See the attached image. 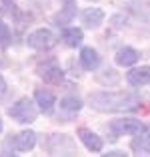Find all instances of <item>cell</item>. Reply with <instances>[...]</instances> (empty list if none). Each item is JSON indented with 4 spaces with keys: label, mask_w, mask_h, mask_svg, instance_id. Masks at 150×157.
Returning <instances> with one entry per match:
<instances>
[{
    "label": "cell",
    "mask_w": 150,
    "mask_h": 157,
    "mask_svg": "<svg viewBox=\"0 0 150 157\" xmlns=\"http://www.w3.org/2000/svg\"><path fill=\"white\" fill-rule=\"evenodd\" d=\"M110 22H112L114 28H122V26H126V18H124V16H112V20H110Z\"/></svg>",
    "instance_id": "21"
},
{
    "label": "cell",
    "mask_w": 150,
    "mask_h": 157,
    "mask_svg": "<svg viewBox=\"0 0 150 157\" xmlns=\"http://www.w3.org/2000/svg\"><path fill=\"white\" fill-rule=\"evenodd\" d=\"M88 2H96V0H88Z\"/></svg>",
    "instance_id": "24"
},
{
    "label": "cell",
    "mask_w": 150,
    "mask_h": 157,
    "mask_svg": "<svg viewBox=\"0 0 150 157\" xmlns=\"http://www.w3.org/2000/svg\"><path fill=\"white\" fill-rule=\"evenodd\" d=\"M104 20V12L100 8H86L82 12V24L88 28H98Z\"/></svg>",
    "instance_id": "12"
},
{
    "label": "cell",
    "mask_w": 150,
    "mask_h": 157,
    "mask_svg": "<svg viewBox=\"0 0 150 157\" xmlns=\"http://www.w3.org/2000/svg\"><path fill=\"white\" fill-rule=\"evenodd\" d=\"M62 40L66 42L68 46H78L82 42V30L76 28V26L64 28V30H62Z\"/></svg>",
    "instance_id": "16"
},
{
    "label": "cell",
    "mask_w": 150,
    "mask_h": 157,
    "mask_svg": "<svg viewBox=\"0 0 150 157\" xmlns=\"http://www.w3.org/2000/svg\"><path fill=\"white\" fill-rule=\"evenodd\" d=\"M8 115L14 121H18V123H32V121H36L38 111H36V107H34V103L30 99L22 97L8 109Z\"/></svg>",
    "instance_id": "2"
},
{
    "label": "cell",
    "mask_w": 150,
    "mask_h": 157,
    "mask_svg": "<svg viewBox=\"0 0 150 157\" xmlns=\"http://www.w3.org/2000/svg\"><path fill=\"white\" fill-rule=\"evenodd\" d=\"M34 145H36V133L34 131H22L14 137L10 135V139L4 141V149L12 147V151H30Z\"/></svg>",
    "instance_id": "6"
},
{
    "label": "cell",
    "mask_w": 150,
    "mask_h": 157,
    "mask_svg": "<svg viewBox=\"0 0 150 157\" xmlns=\"http://www.w3.org/2000/svg\"><path fill=\"white\" fill-rule=\"evenodd\" d=\"M132 12L142 20H150V0H134L130 4Z\"/></svg>",
    "instance_id": "17"
},
{
    "label": "cell",
    "mask_w": 150,
    "mask_h": 157,
    "mask_svg": "<svg viewBox=\"0 0 150 157\" xmlns=\"http://www.w3.org/2000/svg\"><path fill=\"white\" fill-rule=\"evenodd\" d=\"M60 109L66 113H78L82 109V101L76 97H64L62 101H60Z\"/></svg>",
    "instance_id": "18"
},
{
    "label": "cell",
    "mask_w": 150,
    "mask_h": 157,
    "mask_svg": "<svg viewBox=\"0 0 150 157\" xmlns=\"http://www.w3.org/2000/svg\"><path fill=\"white\" fill-rule=\"evenodd\" d=\"M142 129H144L142 121L132 119V117H124V119H114L112 123H110V133L114 135L112 139L122 137V135H138Z\"/></svg>",
    "instance_id": "4"
},
{
    "label": "cell",
    "mask_w": 150,
    "mask_h": 157,
    "mask_svg": "<svg viewBox=\"0 0 150 157\" xmlns=\"http://www.w3.org/2000/svg\"><path fill=\"white\" fill-rule=\"evenodd\" d=\"M78 137H80V141L84 143V147H86L88 151H92V153H100L102 147H104L102 139H100L94 131L86 129V127H80V129H78Z\"/></svg>",
    "instance_id": "8"
},
{
    "label": "cell",
    "mask_w": 150,
    "mask_h": 157,
    "mask_svg": "<svg viewBox=\"0 0 150 157\" xmlns=\"http://www.w3.org/2000/svg\"><path fill=\"white\" fill-rule=\"evenodd\" d=\"M10 38H12V34H10L8 24L0 20V46H8L10 44Z\"/></svg>",
    "instance_id": "20"
},
{
    "label": "cell",
    "mask_w": 150,
    "mask_h": 157,
    "mask_svg": "<svg viewBox=\"0 0 150 157\" xmlns=\"http://www.w3.org/2000/svg\"><path fill=\"white\" fill-rule=\"evenodd\" d=\"M38 75L50 85H58V83H62V78H64L62 69L56 65L54 60H48V63H44V65L38 67Z\"/></svg>",
    "instance_id": "7"
},
{
    "label": "cell",
    "mask_w": 150,
    "mask_h": 157,
    "mask_svg": "<svg viewBox=\"0 0 150 157\" xmlns=\"http://www.w3.org/2000/svg\"><path fill=\"white\" fill-rule=\"evenodd\" d=\"M138 59H140L138 51H134V48H130V46H124V48H120V51L116 52V56H114L116 65H120V67H132Z\"/></svg>",
    "instance_id": "11"
},
{
    "label": "cell",
    "mask_w": 150,
    "mask_h": 157,
    "mask_svg": "<svg viewBox=\"0 0 150 157\" xmlns=\"http://www.w3.org/2000/svg\"><path fill=\"white\" fill-rule=\"evenodd\" d=\"M140 103L136 93H108V91H96L90 93L88 105L100 113H124V111H134Z\"/></svg>",
    "instance_id": "1"
},
{
    "label": "cell",
    "mask_w": 150,
    "mask_h": 157,
    "mask_svg": "<svg viewBox=\"0 0 150 157\" xmlns=\"http://www.w3.org/2000/svg\"><path fill=\"white\" fill-rule=\"evenodd\" d=\"M96 78H98V83H102V85H116L120 81V75L114 69H104L102 73H98Z\"/></svg>",
    "instance_id": "19"
},
{
    "label": "cell",
    "mask_w": 150,
    "mask_h": 157,
    "mask_svg": "<svg viewBox=\"0 0 150 157\" xmlns=\"http://www.w3.org/2000/svg\"><path fill=\"white\" fill-rule=\"evenodd\" d=\"M80 63L86 71H94V69H98V65H100V56L92 46H86V48H82V52H80Z\"/></svg>",
    "instance_id": "14"
},
{
    "label": "cell",
    "mask_w": 150,
    "mask_h": 157,
    "mask_svg": "<svg viewBox=\"0 0 150 157\" xmlns=\"http://www.w3.org/2000/svg\"><path fill=\"white\" fill-rule=\"evenodd\" d=\"M126 81L132 87H140V85H150V67H140V69H132L126 75Z\"/></svg>",
    "instance_id": "9"
},
{
    "label": "cell",
    "mask_w": 150,
    "mask_h": 157,
    "mask_svg": "<svg viewBox=\"0 0 150 157\" xmlns=\"http://www.w3.org/2000/svg\"><path fill=\"white\" fill-rule=\"evenodd\" d=\"M4 93H6V81H4V77L0 75V97H2Z\"/></svg>",
    "instance_id": "22"
},
{
    "label": "cell",
    "mask_w": 150,
    "mask_h": 157,
    "mask_svg": "<svg viewBox=\"0 0 150 157\" xmlns=\"http://www.w3.org/2000/svg\"><path fill=\"white\" fill-rule=\"evenodd\" d=\"M0 131H2V119H0Z\"/></svg>",
    "instance_id": "23"
},
{
    "label": "cell",
    "mask_w": 150,
    "mask_h": 157,
    "mask_svg": "<svg viewBox=\"0 0 150 157\" xmlns=\"http://www.w3.org/2000/svg\"><path fill=\"white\" fill-rule=\"evenodd\" d=\"M26 44L30 48H34V51H48V48H52L56 44V36L48 28H38V30L28 34Z\"/></svg>",
    "instance_id": "5"
},
{
    "label": "cell",
    "mask_w": 150,
    "mask_h": 157,
    "mask_svg": "<svg viewBox=\"0 0 150 157\" xmlns=\"http://www.w3.org/2000/svg\"><path fill=\"white\" fill-rule=\"evenodd\" d=\"M34 99H36V105L40 107L42 113H52V109H54V95L50 91H44V89H36V93H34Z\"/></svg>",
    "instance_id": "10"
},
{
    "label": "cell",
    "mask_w": 150,
    "mask_h": 157,
    "mask_svg": "<svg viewBox=\"0 0 150 157\" xmlns=\"http://www.w3.org/2000/svg\"><path fill=\"white\" fill-rule=\"evenodd\" d=\"M132 149L138 151V155H150V135L144 129L138 133V137L132 141Z\"/></svg>",
    "instance_id": "15"
},
{
    "label": "cell",
    "mask_w": 150,
    "mask_h": 157,
    "mask_svg": "<svg viewBox=\"0 0 150 157\" xmlns=\"http://www.w3.org/2000/svg\"><path fill=\"white\" fill-rule=\"evenodd\" d=\"M46 149L50 155H76V143L68 135H50Z\"/></svg>",
    "instance_id": "3"
},
{
    "label": "cell",
    "mask_w": 150,
    "mask_h": 157,
    "mask_svg": "<svg viewBox=\"0 0 150 157\" xmlns=\"http://www.w3.org/2000/svg\"><path fill=\"white\" fill-rule=\"evenodd\" d=\"M74 14H76V2H74V0H66L64 6L60 8V12L54 16V22L58 24V26L60 24L64 26V24H68L70 20L74 18Z\"/></svg>",
    "instance_id": "13"
}]
</instances>
